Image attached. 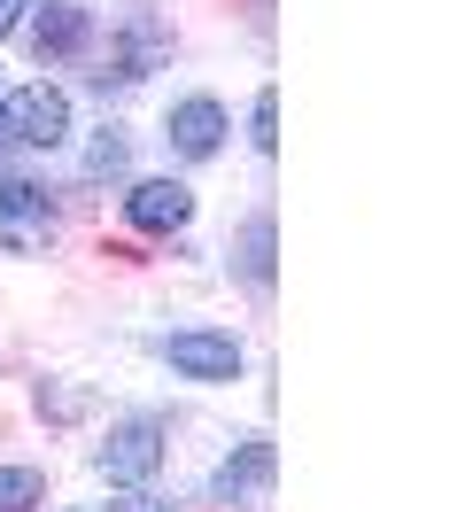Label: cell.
Segmentation results:
<instances>
[{
  "instance_id": "cell-10",
  "label": "cell",
  "mask_w": 465,
  "mask_h": 512,
  "mask_svg": "<svg viewBox=\"0 0 465 512\" xmlns=\"http://www.w3.org/2000/svg\"><path fill=\"white\" fill-rule=\"evenodd\" d=\"M78 171H86V187H109V179H124L132 171V132L109 117V125H93L86 156H78Z\"/></svg>"
},
{
  "instance_id": "cell-12",
  "label": "cell",
  "mask_w": 465,
  "mask_h": 512,
  "mask_svg": "<svg viewBox=\"0 0 465 512\" xmlns=\"http://www.w3.org/2000/svg\"><path fill=\"white\" fill-rule=\"evenodd\" d=\"M47 505V474L39 466H0V512H31Z\"/></svg>"
},
{
  "instance_id": "cell-2",
  "label": "cell",
  "mask_w": 465,
  "mask_h": 512,
  "mask_svg": "<svg viewBox=\"0 0 465 512\" xmlns=\"http://www.w3.org/2000/svg\"><path fill=\"white\" fill-rule=\"evenodd\" d=\"M0 125H8V140L55 156V148H70V132H78V101H70V86H55V78H31L16 94H0Z\"/></svg>"
},
{
  "instance_id": "cell-11",
  "label": "cell",
  "mask_w": 465,
  "mask_h": 512,
  "mask_svg": "<svg viewBox=\"0 0 465 512\" xmlns=\"http://www.w3.org/2000/svg\"><path fill=\"white\" fill-rule=\"evenodd\" d=\"M241 272H248V288H272V210H256L241 225Z\"/></svg>"
},
{
  "instance_id": "cell-8",
  "label": "cell",
  "mask_w": 465,
  "mask_h": 512,
  "mask_svg": "<svg viewBox=\"0 0 465 512\" xmlns=\"http://www.w3.org/2000/svg\"><path fill=\"white\" fill-rule=\"evenodd\" d=\"M272 474H279V450L264 443V435H248V443L210 474V505H248V497H264Z\"/></svg>"
},
{
  "instance_id": "cell-13",
  "label": "cell",
  "mask_w": 465,
  "mask_h": 512,
  "mask_svg": "<svg viewBox=\"0 0 465 512\" xmlns=\"http://www.w3.org/2000/svg\"><path fill=\"white\" fill-rule=\"evenodd\" d=\"M86 404H93L86 388H55V381L31 388V412H39V419H86Z\"/></svg>"
},
{
  "instance_id": "cell-17",
  "label": "cell",
  "mask_w": 465,
  "mask_h": 512,
  "mask_svg": "<svg viewBox=\"0 0 465 512\" xmlns=\"http://www.w3.org/2000/svg\"><path fill=\"white\" fill-rule=\"evenodd\" d=\"M0 156H8V125H0Z\"/></svg>"
},
{
  "instance_id": "cell-4",
  "label": "cell",
  "mask_w": 465,
  "mask_h": 512,
  "mask_svg": "<svg viewBox=\"0 0 465 512\" xmlns=\"http://www.w3.org/2000/svg\"><path fill=\"white\" fill-rule=\"evenodd\" d=\"M163 365L179 381L225 388L248 373V350H241V334H225V326H179V334H163Z\"/></svg>"
},
{
  "instance_id": "cell-3",
  "label": "cell",
  "mask_w": 465,
  "mask_h": 512,
  "mask_svg": "<svg viewBox=\"0 0 465 512\" xmlns=\"http://www.w3.org/2000/svg\"><path fill=\"white\" fill-rule=\"evenodd\" d=\"M171 63V24L155 16V8H124L117 32H109V70H93V94H109V86H140L148 70Z\"/></svg>"
},
{
  "instance_id": "cell-15",
  "label": "cell",
  "mask_w": 465,
  "mask_h": 512,
  "mask_svg": "<svg viewBox=\"0 0 465 512\" xmlns=\"http://www.w3.org/2000/svg\"><path fill=\"white\" fill-rule=\"evenodd\" d=\"M101 512H179V505H163V497H148V489H124L117 505H101Z\"/></svg>"
},
{
  "instance_id": "cell-1",
  "label": "cell",
  "mask_w": 465,
  "mask_h": 512,
  "mask_svg": "<svg viewBox=\"0 0 465 512\" xmlns=\"http://www.w3.org/2000/svg\"><path fill=\"white\" fill-rule=\"evenodd\" d=\"M163 458H171V427H163L155 412L117 419V427L93 443V466H101L109 489H148V481L163 474Z\"/></svg>"
},
{
  "instance_id": "cell-14",
  "label": "cell",
  "mask_w": 465,
  "mask_h": 512,
  "mask_svg": "<svg viewBox=\"0 0 465 512\" xmlns=\"http://www.w3.org/2000/svg\"><path fill=\"white\" fill-rule=\"evenodd\" d=\"M248 148H256V156H272V148H279V94H272V86L248 101Z\"/></svg>"
},
{
  "instance_id": "cell-9",
  "label": "cell",
  "mask_w": 465,
  "mask_h": 512,
  "mask_svg": "<svg viewBox=\"0 0 465 512\" xmlns=\"http://www.w3.org/2000/svg\"><path fill=\"white\" fill-rule=\"evenodd\" d=\"M24 32H31V55H39V63H62V55H78L93 39V8L86 0H47L39 16H24Z\"/></svg>"
},
{
  "instance_id": "cell-5",
  "label": "cell",
  "mask_w": 465,
  "mask_h": 512,
  "mask_svg": "<svg viewBox=\"0 0 465 512\" xmlns=\"http://www.w3.org/2000/svg\"><path fill=\"white\" fill-rule=\"evenodd\" d=\"M0 249H8V256L55 249V210H47V187H39V179L0 171Z\"/></svg>"
},
{
  "instance_id": "cell-16",
  "label": "cell",
  "mask_w": 465,
  "mask_h": 512,
  "mask_svg": "<svg viewBox=\"0 0 465 512\" xmlns=\"http://www.w3.org/2000/svg\"><path fill=\"white\" fill-rule=\"evenodd\" d=\"M24 16H31V0H0V39L24 32Z\"/></svg>"
},
{
  "instance_id": "cell-7",
  "label": "cell",
  "mask_w": 465,
  "mask_h": 512,
  "mask_svg": "<svg viewBox=\"0 0 465 512\" xmlns=\"http://www.w3.org/2000/svg\"><path fill=\"white\" fill-rule=\"evenodd\" d=\"M124 225L132 233H155V241H179L186 225H194V187L186 179H132L124 187Z\"/></svg>"
},
{
  "instance_id": "cell-6",
  "label": "cell",
  "mask_w": 465,
  "mask_h": 512,
  "mask_svg": "<svg viewBox=\"0 0 465 512\" xmlns=\"http://www.w3.org/2000/svg\"><path fill=\"white\" fill-rule=\"evenodd\" d=\"M225 132H233V117H225L217 94H179L163 109V148L179 163H210L217 148H225Z\"/></svg>"
}]
</instances>
